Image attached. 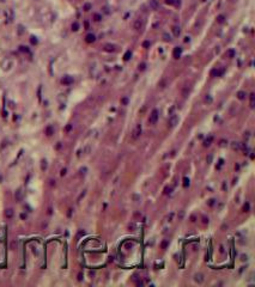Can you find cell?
Here are the masks:
<instances>
[{
    "label": "cell",
    "mask_w": 255,
    "mask_h": 287,
    "mask_svg": "<svg viewBox=\"0 0 255 287\" xmlns=\"http://www.w3.org/2000/svg\"><path fill=\"white\" fill-rule=\"evenodd\" d=\"M179 121H180V118H179L177 115H171V116L169 117L168 123H169L170 127H175L176 124H179Z\"/></svg>",
    "instance_id": "6da1fadb"
},
{
    "label": "cell",
    "mask_w": 255,
    "mask_h": 287,
    "mask_svg": "<svg viewBox=\"0 0 255 287\" xmlns=\"http://www.w3.org/2000/svg\"><path fill=\"white\" fill-rule=\"evenodd\" d=\"M157 120H158V110H157V109H155V110H152V113H151V115H150L149 122L153 124V123L157 122Z\"/></svg>",
    "instance_id": "7a4b0ae2"
},
{
    "label": "cell",
    "mask_w": 255,
    "mask_h": 287,
    "mask_svg": "<svg viewBox=\"0 0 255 287\" xmlns=\"http://www.w3.org/2000/svg\"><path fill=\"white\" fill-rule=\"evenodd\" d=\"M149 6H150L151 10L156 11V10H158L159 4H158V1H157V0H150V1H149Z\"/></svg>",
    "instance_id": "3957f363"
},
{
    "label": "cell",
    "mask_w": 255,
    "mask_h": 287,
    "mask_svg": "<svg viewBox=\"0 0 255 287\" xmlns=\"http://www.w3.org/2000/svg\"><path fill=\"white\" fill-rule=\"evenodd\" d=\"M140 134H141V126H140V124H138V126L135 127L134 132H133V138H134V139H137V138H138Z\"/></svg>",
    "instance_id": "277c9868"
},
{
    "label": "cell",
    "mask_w": 255,
    "mask_h": 287,
    "mask_svg": "<svg viewBox=\"0 0 255 287\" xmlns=\"http://www.w3.org/2000/svg\"><path fill=\"white\" fill-rule=\"evenodd\" d=\"M141 25H143V23H141V21L140 19H138L135 23H134V29L135 30H140V28H141Z\"/></svg>",
    "instance_id": "5b68a950"
},
{
    "label": "cell",
    "mask_w": 255,
    "mask_h": 287,
    "mask_svg": "<svg viewBox=\"0 0 255 287\" xmlns=\"http://www.w3.org/2000/svg\"><path fill=\"white\" fill-rule=\"evenodd\" d=\"M195 281L199 282V284H201V282L204 281V279H202V275H201V274H197V275H195Z\"/></svg>",
    "instance_id": "8992f818"
},
{
    "label": "cell",
    "mask_w": 255,
    "mask_h": 287,
    "mask_svg": "<svg viewBox=\"0 0 255 287\" xmlns=\"http://www.w3.org/2000/svg\"><path fill=\"white\" fill-rule=\"evenodd\" d=\"M180 55H181V48H176V49H175V52H174V56H175L176 59H177Z\"/></svg>",
    "instance_id": "52a82bcc"
},
{
    "label": "cell",
    "mask_w": 255,
    "mask_h": 287,
    "mask_svg": "<svg viewBox=\"0 0 255 287\" xmlns=\"http://www.w3.org/2000/svg\"><path fill=\"white\" fill-rule=\"evenodd\" d=\"M173 33H174L175 36H179V35H180V28L174 26V28H173Z\"/></svg>",
    "instance_id": "ba28073f"
},
{
    "label": "cell",
    "mask_w": 255,
    "mask_h": 287,
    "mask_svg": "<svg viewBox=\"0 0 255 287\" xmlns=\"http://www.w3.org/2000/svg\"><path fill=\"white\" fill-rule=\"evenodd\" d=\"M237 97H238V100H244V98H246V93H244L243 91H240L237 93Z\"/></svg>",
    "instance_id": "9c48e42d"
},
{
    "label": "cell",
    "mask_w": 255,
    "mask_h": 287,
    "mask_svg": "<svg viewBox=\"0 0 255 287\" xmlns=\"http://www.w3.org/2000/svg\"><path fill=\"white\" fill-rule=\"evenodd\" d=\"M86 41L87 42H94L95 41V36L94 35H87L86 36Z\"/></svg>",
    "instance_id": "30bf717a"
},
{
    "label": "cell",
    "mask_w": 255,
    "mask_h": 287,
    "mask_svg": "<svg viewBox=\"0 0 255 287\" xmlns=\"http://www.w3.org/2000/svg\"><path fill=\"white\" fill-rule=\"evenodd\" d=\"M131 55H132V54H131V52L128 50V52H127V53L125 54V60H126V61H127V60H130V57H131Z\"/></svg>",
    "instance_id": "8fae6325"
},
{
    "label": "cell",
    "mask_w": 255,
    "mask_h": 287,
    "mask_svg": "<svg viewBox=\"0 0 255 287\" xmlns=\"http://www.w3.org/2000/svg\"><path fill=\"white\" fill-rule=\"evenodd\" d=\"M211 141H212V136H210L209 139L205 141V146H210V145H211Z\"/></svg>",
    "instance_id": "7c38bea8"
},
{
    "label": "cell",
    "mask_w": 255,
    "mask_h": 287,
    "mask_svg": "<svg viewBox=\"0 0 255 287\" xmlns=\"http://www.w3.org/2000/svg\"><path fill=\"white\" fill-rule=\"evenodd\" d=\"M250 107H252V108L254 107V93L250 95Z\"/></svg>",
    "instance_id": "4fadbf2b"
},
{
    "label": "cell",
    "mask_w": 255,
    "mask_h": 287,
    "mask_svg": "<svg viewBox=\"0 0 255 287\" xmlns=\"http://www.w3.org/2000/svg\"><path fill=\"white\" fill-rule=\"evenodd\" d=\"M218 22H219V23H223V22H224V16H219V17H218Z\"/></svg>",
    "instance_id": "5bb4252c"
},
{
    "label": "cell",
    "mask_w": 255,
    "mask_h": 287,
    "mask_svg": "<svg viewBox=\"0 0 255 287\" xmlns=\"http://www.w3.org/2000/svg\"><path fill=\"white\" fill-rule=\"evenodd\" d=\"M95 21H97V22L101 21V16L100 15H95Z\"/></svg>",
    "instance_id": "9a60e30c"
},
{
    "label": "cell",
    "mask_w": 255,
    "mask_h": 287,
    "mask_svg": "<svg viewBox=\"0 0 255 287\" xmlns=\"http://www.w3.org/2000/svg\"><path fill=\"white\" fill-rule=\"evenodd\" d=\"M139 70H140V71H144V70H145V64L139 65Z\"/></svg>",
    "instance_id": "2e32d148"
},
{
    "label": "cell",
    "mask_w": 255,
    "mask_h": 287,
    "mask_svg": "<svg viewBox=\"0 0 255 287\" xmlns=\"http://www.w3.org/2000/svg\"><path fill=\"white\" fill-rule=\"evenodd\" d=\"M228 54H229V56H230V57H232V56L235 55V52H234L232 49H231V50H229V53H228Z\"/></svg>",
    "instance_id": "e0dca14e"
},
{
    "label": "cell",
    "mask_w": 255,
    "mask_h": 287,
    "mask_svg": "<svg viewBox=\"0 0 255 287\" xmlns=\"http://www.w3.org/2000/svg\"><path fill=\"white\" fill-rule=\"evenodd\" d=\"M145 48H148L149 46H150V42H148V41H146V42H144V44H143Z\"/></svg>",
    "instance_id": "ac0fdd59"
},
{
    "label": "cell",
    "mask_w": 255,
    "mask_h": 287,
    "mask_svg": "<svg viewBox=\"0 0 255 287\" xmlns=\"http://www.w3.org/2000/svg\"><path fill=\"white\" fill-rule=\"evenodd\" d=\"M249 210V205L247 203V205H244V211H248Z\"/></svg>",
    "instance_id": "d6986e66"
},
{
    "label": "cell",
    "mask_w": 255,
    "mask_h": 287,
    "mask_svg": "<svg viewBox=\"0 0 255 287\" xmlns=\"http://www.w3.org/2000/svg\"><path fill=\"white\" fill-rule=\"evenodd\" d=\"M166 4H170V5H173V4H174V0H166Z\"/></svg>",
    "instance_id": "ffe728a7"
},
{
    "label": "cell",
    "mask_w": 255,
    "mask_h": 287,
    "mask_svg": "<svg viewBox=\"0 0 255 287\" xmlns=\"http://www.w3.org/2000/svg\"><path fill=\"white\" fill-rule=\"evenodd\" d=\"M7 215H8V216H11V215H12V212H11V210H8V211H7Z\"/></svg>",
    "instance_id": "44dd1931"
}]
</instances>
